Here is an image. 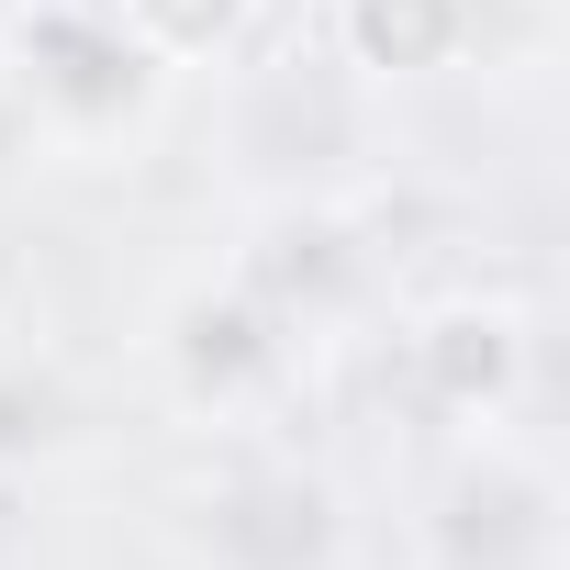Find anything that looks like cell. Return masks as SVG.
<instances>
[{
	"label": "cell",
	"instance_id": "6da1fadb",
	"mask_svg": "<svg viewBox=\"0 0 570 570\" xmlns=\"http://www.w3.org/2000/svg\"><path fill=\"white\" fill-rule=\"evenodd\" d=\"M403 370H414V392H425L436 414H459V425H492V414H514V392H525V370H537V336H525V314H514V303H481V292H459V303L414 314V336H403Z\"/></svg>",
	"mask_w": 570,
	"mask_h": 570
},
{
	"label": "cell",
	"instance_id": "7a4b0ae2",
	"mask_svg": "<svg viewBox=\"0 0 570 570\" xmlns=\"http://www.w3.org/2000/svg\"><path fill=\"white\" fill-rule=\"evenodd\" d=\"M481 35V0H336V46L370 79H436Z\"/></svg>",
	"mask_w": 570,
	"mask_h": 570
},
{
	"label": "cell",
	"instance_id": "3957f363",
	"mask_svg": "<svg viewBox=\"0 0 570 570\" xmlns=\"http://www.w3.org/2000/svg\"><path fill=\"white\" fill-rule=\"evenodd\" d=\"M101 23H112L157 79H190V68H224V57L268 23V0H101Z\"/></svg>",
	"mask_w": 570,
	"mask_h": 570
}]
</instances>
